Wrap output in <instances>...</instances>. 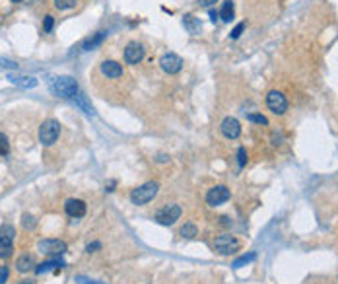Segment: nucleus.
Instances as JSON below:
<instances>
[{
  "mask_svg": "<svg viewBox=\"0 0 338 284\" xmlns=\"http://www.w3.org/2000/svg\"><path fill=\"white\" fill-rule=\"evenodd\" d=\"M14 238H16L14 226L4 224L0 228V257H2V259L12 257V251H14Z\"/></svg>",
  "mask_w": 338,
  "mask_h": 284,
  "instance_id": "20e7f679",
  "label": "nucleus"
},
{
  "mask_svg": "<svg viewBox=\"0 0 338 284\" xmlns=\"http://www.w3.org/2000/svg\"><path fill=\"white\" fill-rule=\"evenodd\" d=\"M221 135L230 140H236L241 135V123L236 117H226L221 121Z\"/></svg>",
  "mask_w": 338,
  "mask_h": 284,
  "instance_id": "f8f14e48",
  "label": "nucleus"
},
{
  "mask_svg": "<svg viewBox=\"0 0 338 284\" xmlns=\"http://www.w3.org/2000/svg\"><path fill=\"white\" fill-rule=\"evenodd\" d=\"M60 269H64V261L60 259V255H55L49 261H43L41 265H37L35 267V274H43V272H49V270L60 272Z\"/></svg>",
  "mask_w": 338,
  "mask_h": 284,
  "instance_id": "ddd939ff",
  "label": "nucleus"
},
{
  "mask_svg": "<svg viewBox=\"0 0 338 284\" xmlns=\"http://www.w3.org/2000/svg\"><path fill=\"white\" fill-rule=\"evenodd\" d=\"M99 70L107 78H121L123 76V66L119 64L117 60H103L99 64Z\"/></svg>",
  "mask_w": 338,
  "mask_h": 284,
  "instance_id": "2eb2a0df",
  "label": "nucleus"
},
{
  "mask_svg": "<svg viewBox=\"0 0 338 284\" xmlns=\"http://www.w3.org/2000/svg\"><path fill=\"white\" fill-rule=\"evenodd\" d=\"M35 267V263H33V257L31 255H24V257H20L18 261H16V269L20 270V272H28L30 269Z\"/></svg>",
  "mask_w": 338,
  "mask_h": 284,
  "instance_id": "aec40b11",
  "label": "nucleus"
},
{
  "mask_svg": "<svg viewBox=\"0 0 338 284\" xmlns=\"http://www.w3.org/2000/svg\"><path fill=\"white\" fill-rule=\"evenodd\" d=\"M8 280V267L4 265V267H0V284H6Z\"/></svg>",
  "mask_w": 338,
  "mask_h": 284,
  "instance_id": "473e14b6",
  "label": "nucleus"
},
{
  "mask_svg": "<svg viewBox=\"0 0 338 284\" xmlns=\"http://www.w3.org/2000/svg\"><path fill=\"white\" fill-rule=\"evenodd\" d=\"M49 88L57 98H64V100H70V98L78 96V82L72 76H55L49 82Z\"/></svg>",
  "mask_w": 338,
  "mask_h": 284,
  "instance_id": "f257e3e1",
  "label": "nucleus"
},
{
  "mask_svg": "<svg viewBox=\"0 0 338 284\" xmlns=\"http://www.w3.org/2000/svg\"><path fill=\"white\" fill-rule=\"evenodd\" d=\"M74 282H76V284H105V282H99V280H91V278H86V276H76V278H74Z\"/></svg>",
  "mask_w": 338,
  "mask_h": 284,
  "instance_id": "7c9ffc66",
  "label": "nucleus"
},
{
  "mask_svg": "<svg viewBox=\"0 0 338 284\" xmlns=\"http://www.w3.org/2000/svg\"><path fill=\"white\" fill-rule=\"evenodd\" d=\"M55 6L59 10H70L76 6V0H55Z\"/></svg>",
  "mask_w": 338,
  "mask_h": 284,
  "instance_id": "393cba45",
  "label": "nucleus"
},
{
  "mask_svg": "<svg viewBox=\"0 0 338 284\" xmlns=\"http://www.w3.org/2000/svg\"><path fill=\"white\" fill-rule=\"evenodd\" d=\"M158 191H160V185H158L156 181H148L144 185L136 187L133 193H131V203L136 205V207H142V205L150 203V201L158 195Z\"/></svg>",
  "mask_w": 338,
  "mask_h": 284,
  "instance_id": "f03ea898",
  "label": "nucleus"
},
{
  "mask_svg": "<svg viewBox=\"0 0 338 284\" xmlns=\"http://www.w3.org/2000/svg\"><path fill=\"white\" fill-rule=\"evenodd\" d=\"M234 16H236V6H234V2H232V0H226V2L221 4L220 18L223 20V22H232Z\"/></svg>",
  "mask_w": 338,
  "mask_h": 284,
  "instance_id": "a211bd4d",
  "label": "nucleus"
},
{
  "mask_svg": "<svg viewBox=\"0 0 338 284\" xmlns=\"http://www.w3.org/2000/svg\"><path fill=\"white\" fill-rule=\"evenodd\" d=\"M181 236L187 239L196 238V236H198V228H196L194 224H185L183 228H181Z\"/></svg>",
  "mask_w": 338,
  "mask_h": 284,
  "instance_id": "5701e85b",
  "label": "nucleus"
},
{
  "mask_svg": "<svg viewBox=\"0 0 338 284\" xmlns=\"http://www.w3.org/2000/svg\"><path fill=\"white\" fill-rule=\"evenodd\" d=\"M20 284H33L31 280H24V282H20Z\"/></svg>",
  "mask_w": 338,
  "mask_h": 284,
  "instance_id": "58836bf2",
  "label": "nucleus"
},
{
  "mask_svg": "<svg viewBox=\"0 0 338 284\" xmlns=\"http://www.w3.org/2000/svg\"><path fill=\"white\" fill-rule=\"evenodd\" d=\"M243 30H245V22L237 24L236 28H234V31L230 33V37H232V39H239V37H241V33H243Z\"/></svg>",
  "mask_w": 338,
  "mask_h": 284,
  "instance_id": "cd10ccee",
  "label": "nucleus"
},
{
  "mask_svg": "<svg viewBox=\"0 0 338 284\" xmlns=\"http://www.w3.org/2000/svg\"><path fill=\"white\" fill-rule=\"evenodd\" d=\"M216 2H218V0H200V6H206V8H208V6L216 4Z\"/></svg>",
  "mask_w": 338,
  "mask_h": 284,
  "instance_id": "f704fd0d",
  "label": "nucleus"
},
{
  "mask_svg": "<svg viewBox=\"0 0 338 284\" xmlns=\"http://www.w3.org/2000/svg\"><path fill=\"white\" fill-rule=\"evenodd\" d=\"M239 247H241V241H239L236 236H230V234L218 236V238H216V241H214V249H216V251H218L220 255L236 253Z\"/></svg>",
  "mask_w": 338,
  "mask_h": 284,
  "instance_id": "39448f33",
  "label": "nucleus"
},
{
  "mask_svg": "<svg viewBox=\"0 0 338 284\" xmlns=\"http://www.w3.org/2000/svg\"><path fill=\"white\" fill-rule=\"evenodd\" d=\"M12 2H22V0H12Z\"/></svg>",
  "mask_w": 338,
  "mask_h": 284,
  "instance_id": "ea45409f",
  "label": "nucleus"
},
{
  "mask_svg": "<svg viewBox=\"0 0 338 284\" xmlns=\"http://www.w3.org/2000/svg\"><path fill=\"white\" fill-rule=\"evenodd\" d=\"M218 18H220V12H216V10H210V20H212V22H216Z\"/></svg>",
  "mask_w": 338,
  "mask_h": 284,
  "instance_id": "c9c22d12",
  "label": "nucleus"
},
{
  "mask_svg": "<svg viewBox=\"0 0 338 284\" xmlns=\"http://www.w3.org/2000/svg\"><path fill=\"white\" fill-rule=\"evenodd\" d=\"M8 80L18 86V88H24V90H30V88H35L37 86V78L33 76H18V74H8Z\"/></svg>",
  "mask_w": 338,
  "mask_h": 284,
  "instance_id": "dca6fc26",
  "label": "nucleus"
},
{
  "mask_svg": "<svg viewBox=\"0 0 338 284\" xmlns=\"http://www.w3.org/2000/svg\"><path fill=\"white\" fill-rule=\"evenodd\" d=\"M237 158H239V167H245V164H247V150L243 146L237 150Z\"/></svg>",
  "mask_w": 338,
  "mask_h": 284,
  "instance_id": "c756f323",
  "label": "nucleus"
},
{
  "mask_svg": "<svg viewBox=\"0 0 338 284\" xmlns=\"http://www.w3.org/2000/svg\"><path fill=\"white\" fill-rule=\"evenodd\" d=\"M255 259H257V253H255V251H251V253L241 255L239 259H236V261H234V269H241L243 265H247V263H253Z\"/></svg>",
  "mask_w": 338,
  "mask_h": 284,
  "instance_id": "4be33fe9",
  "label": "nucleus"
},
{
  "mask_svg": "<svg viewBox=\"0 0 338 284\" xmlns=\"http://www.w3.org/2000/svg\"><path fill=\"white\" fill-rule=\"evenodd\" d=\"M230 189L226 187V185H216V187H212L208 195H206V203L210 205V207H220L223 203H228L230 201Z\"/></svg>",
  "mask_w": 338,
  "mask_h": 284,
  "instance_id": "6e6552de",
  "label": "nucleus"
},
{
  "mask_svg": "<svg viewBox=\"0 0 338 284\" xmlns=\"http://www.w3.org/2000/svg\"><path fill=\"white\" fill-rule=\"evenodd\" d=\"M53 28H55V20H53V16H45V20H43L45 33H51V31H53Z\"/></svg>",
  "mask_w": 338,
  "mask_h": 284,
  "instance_id": "bb28decb",
  "label": "nucleus"
},
{
  "mask_svg": "<svg viewBox=\"0 0 338 284\" xmlns=\"http://www.w3.org/2000/svg\"><path fill=\"white\" fill-rule=\"evenodd\" d=\"M266 105L274 115H284L288 111V100L286 96L278 90H270L266 96Z\"/></svg>",
  "mask_w": 338,
  "mask_h": 284,
  "instance_id": "423d86ee",
  "label": "nucleus"
},
{
  "mask_svg": "<svg viewBox=\"0 0 338 284\" xmlns=\"http://www.w3.org/2000/svg\"><path fill=\"white\" fill-rule=\"evenodd\" d=\"M74 102H76V104H78L80 107H82V109H84V111H86V115H95L93 107H91V105L88 104V98H86L84 93H78V96L74 98Z\"/></svg>",
  "mask_w": 338,
  "mask_h": 284,
  "instance_id": "412c9836",
  "label": "nucleus"
},
{
  "mask_svg": "<svg viewBox=\"0 0 338 284\" xmlns=\"http://www.w3.org/2000/svg\"><path fill=\"white\" fill-rule=\"evenodd\" d=\"M60 136V123L57 119H47L39 127V142L43 146H53Z\"/></svg>",
  "mask_w": 338,
  "mask_h": 284,
  "instance_id": "7ed1b4c3",
  "label": "nucleus"
},
{
  "mask_svg": "<svg viewBox=\"0 0 338 284\" xmlns=\"http://www.w3.org/2000/svg\"><path fill=\"white\" fill-rule=\"evenodd\" d=\"M181 207L179 205H169V207H163L162 210H158L156 212V222L162 226H171L175 224L177 220H179V216H181Z\"/></svg>",
  "mask_w": 338,
  "mask_h": 284,
  "instance_id": "0eeeda50",
  "label": "nucleus"
},
{
  "mask_svg": "<svg viewBox=\"0 0 338 284\" xmlns=\"http://www.w3.org/2000/svg\"><path fill=\"white\" fill-rule=\"evenodd\" d=\"M99 247H101V243H99V241H93V243H89L88 247H86V251H88V253H93V251L99 249Z\"/></svg>",
  "mask_w": 338,
  "mask_h": 284,
  "instance_id": "72a5a7b5",
  "label": "nucleus"
},
{
  "mask_svg": "<svg viewBox=\"0 0 338 284\" xmlns=\"http://www.w3.org/2000/svg\"><path fill=\"white\" fill-rule=\"evenodd\" d=\"M35 224H37V222H35V218H33L31 214H24V228H26V230H33Z\"/></svg>",
  "mask_w": 338,
  "mask_h": 284,
  "instance_id": "c85d7f7f",
  "label": "nucleus"
},
{
  "mask_svg": "<svg viewBox=\"0 0 338 284\" xmlns=\"http://www.w3.org/2000/svg\"><path fill=\"white\" fill-rule=\"evenodd\" d=\"M144 55H146V51H144V47L140 45L138 41H131L127 49H125V60H127V64H138L140 60L144 59Z\"/></svg>",
  "mask_w": 338,
  "mask_h": 284,
  "instance_id": "9b49d317",
  "label": "nucleus"
},
{
  "mask_svg": "<svg viewBox=\"0 0 338 284\" xmlns=\"http://www.w3.org/2000/svg\"><path fill=\"white\" fill-rule=\"evenodd\" d=\"M10 154V142H8V136L0 133V156H8Z\"/></svg>",
  "mask_w": 338,
  "mask_h": 284,
  "instance_id": "b1692460",
  "label": "nucleus"
},
{
  "mask_svg": "<svg viewBox=\"0 0 338 284\" xmlns=\"http://www.w3.org/2000/svg\"><path fill=\"white\" fill-rule=\"evenodd\" d=\"M183 26H185V30L189 31V33H192V35H198V33L202 31L200 20L194 18V16H185V18H183Z\"/></svg>",
  "mask_w": 338,
  "mask_h": 284,
  "instance_id": "f3484780",
  "label": "nucleus"
},
{
  "mask_svg": "<svg viewBox=\"0 0 338 284\" xmlns=\"http://www.w3.org/2000/svg\"><path fill=\"white\" fill-rule=\"evenodd\" d=\"M0 66H4V68H10V70H12V68H18V62H16V60H8V59H0Z\"/></svg>",
  "mask_w": 338,
  "mask_h": 284,
  "instance_id": "2f4dec72",
  "label": "nucleus"
},
{
  "mask_svg": "<svg viewBox=\"0 0 338 284\" xmlns=\"http://www.w3.org/2000/svg\"><path fill=\"white\" fill-rule=\"evenodd\" d=\"M247 119L251 123H257V125H268V119H266L265 115H261V113H249Z\"/></svg>",
  "mask_w": 338,
  "mask_h": 284,
  "instance_id": "a878e982",
  "label": "nucleus"
},
{
  "mask_svg": "<svg viewBox=\"0 0 338 284\" xmlns=\"http://www.w3.org/2000/svg\"><path fill=\"white\" fill-rule=\"evenodd\" d=\"M158 162H167V156H165V154H160V156H158Z\"/></svg>",
  "mask_w": 338,
  "mask_h": 284,
  "instance_id": "4c0bfd02",
  "label": "nucleus"
},
{
  "mask_svg": "<svg viewBox=\"0 0 338 284\" xmlns=\"http://www.w3.org/2000/svg\"><path fill=\"white\" fill-rule=\"evenodd\" d=\"M37 247H39L41 253H47V255H51V257L66 253V249H68V245H66L62 239H41V241L37 243Z\"/></svg>",
  "mask_w": 338,
  "mask_h": 284,
  "instance_id": "1a4fd4ad",
  "label": "nucleus"
},
{
  "mask_svg": "<svg viewBox=\"0 0 338 284\" xmlns=\"http://www.w3.org/2000/svg\"><path fill=\"white\" fill-rule=\"evenodd\" d=\"M105 35H107V31H97L93 37H89V39H86L84 43H82V47H84V51H91L93 47H97L99 43H101L103 39H105Z\"/></svg>",
  "mask_w": 338,
  "mask_h": 284,
  "instance_id": "6ab92c4d",
  "label": "nucleus"
},
{
  "mask_svg": "<svg viewBox=\"0 0 338 284\" xmlns=\"http://www.w3.org/2000/svg\"><path fill=\"white\" fill-rule=\"evenodd\" d=\"M64 210L72 218H82V216H86V203L80 199H68L64 205Z\"/></svg>",
  "mask_w": 338,
  "mask_h": 284,
  "instance_id": "4468645a",
  "label": "nucleus"
},
{
  "mask_svg": "<svg viewBox=\"0 0 338 284\" xmlns=\"http://www.w3.org/2000/svg\"><path fill=\"white\" fill-rule=\"evenodd\" d=\"M160 66H162L163 72H167V74H177L183 68V59L179 55H175V53H165L160 59Z\"/></svg>",
  "mask_w": 338,
  "mask_h": 284,
  "instance_id": "9d476101",
  "label": "nucleus"
},
{
  "mask_svg": "<svg viewBox=\"0 0 338 284\" xmlns=\"http://www.w3.org/2000/svg\"><path fill=\"white\" fill-rule=\"evenodd\" d=\"M113 187H115V181H109V185H107V191H109V193H111V191H115Z\"/></svg>",
  "mask_w": 338,
  "mask_h": 284,
  "instance_id": "e433bc0d",
  "label": "nucleus"
}]
</instances>
